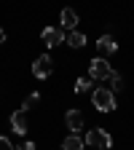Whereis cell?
I'll list each match as a JSON object with an SVG mask.
<instances>
[{
    "label": "cell",
    "instance_id": "1",
    "mask_svg": "<svg viewBox=\"0 0 134 150\" xmlns=\"http://www.w3.org/2000/svg\"><path fill=\"white\" fill-rule=\"evenodd\" d=\"M91 102H94V107H97L99 112H110V110H116V97H113V91L105 88V86L91 91Z\"/></svg>",
    "mask_w": 134,
    "mask_h": 150
},
{
    "label": "cell",
    "instance_id": "2",
    "mask_svg": "<svg viewBox=\"0 0 134 150\" xmlns=\"http://www.w3.org/2000/svg\"><path fill=\"white\" fill-rule=\"evenodd\" d=\"M110 75H113V67H110V62L105 59V56H97V59L89 62V78H94V81H107Z\"/></svg>",
    "mask_w": 134,
    "mask_h": 150
},
{
    "label": "cell",
    "instance_id": "3",
    "mask_svg": "<svg viewBox=\"0 0 134 150\" xmlns=\"http://www.w3.org/2000/svg\"><path fill=\"white\" fill-rule=\"evenodd\" d=\"M86 145H91V147H99V150H107V147H113V137L107 134L105 129H89V134H86V139H83Z\"/></svg>",
    "mask_w": 134,
    "mask_h": 150
},
{
    "label": "cell",
    "instance_id": "4",
    "mask_svg": "<svg viewBox=\"0 0 134 150\" xmlns=\"http://www.w3.org/2000/svg\"><path fill=\"white\" fill-rule=\"evenodd\" d=\"M51 72H54V62H51V56H48V54L38 56L35 64H32V75H35V78H48Z\"/></svg>",
    "mask_w": 134,
    "mask_h": 150
},
{
    "label": "cell",
    "instance_id": "5",
    "mask_svg": "<svg viewBox=\"0 0 134 150\" xmlns=\"http://www.w3.org/2000/svg\"><path fill=\"white\" fill-rule=\"evenodd\" d=\"M40 38H43V43L51 48V46H59V43H65V30L62 27H46L43 32H40Z\"/></svg>",
    "mask_w": 134,
    "mask_h": 150
},
{
    "label": "cell",
    "instance_id": "6",
    "mask_svg": "<svg viewBox=\"0 0 134 150\" xmlns=\"http://www.w3.org/2000/svg\"><path fill=\"white\" fill-rule=\"evenodd\" d=\"M65 123H67V129H70V134H78V131L83 129V112H81V110H67Z\"/></svg>",
    "mask_w": 134,
    "mask_h": 150
},
{
    "label": "cell",
    "instance_id": "7",
    "mask_svg": "<svg viewBox=\"0 0 134 150\" xmlns=\"http://www.w3.org/2000/svg\"><path fill=\"white\" fill-rule=\"evenodd\" d=\"M11 129L16 131V134H27V110L19 107L13 115H11Z\"/></svg>",
    "mask_w": 134,
    "mask_h": 150
},
{
    "label": "cell",
    "instance_id": "8",
    "mask_svg": "<svg viewBox=\"0 0 134 150\" xmlns=\"http://www.w3.org/2000/svg\"><path fill=\"white\" fill-rule=\"evenodd\" d=\"M97 48H99L102 56H110V54H116V51H118V43L113 40V35H102L99 40H97Z\"/></svg>",
    "mask_w": 134,
    "mask_h": 150
},
{
    "label": "cell",
    "instance_id": "9",
    "mask_svg": "<svg viewBox=\"0 0 134 150\" xmlns=\"http://www.w3.org/2000/svg\"><path fill=\"white\" fill-rule=\"evenodd\" d=\"M59 22H62V30H75V27H78V13H75L72 8H65L62 11V16H59Z\"/></svg>",
    "mask_w": 134,
    "mask_h": 150
},
{
    "label": "cell",
    "instance_id": "10",
    "mask_svg": "<svg viewBox=\"0 0 134 150\" xmlns=\"http://www.w3.org/2000/svg\"><path fill=\"white\" fill-rule=\"evenodd\" d=\"M65 40H67L72 48H83V46H86V35H83V32H78V30H72V32H67Z\"/></svg>",
    "mask_w": 134,
    "mask_h": 150
},
{
    "label": "cell",
    "instance_id": "11",
    "mask_svg": "<svg viewBox=\"0 0 134 150\" xmlns=\"http://www.w3.org/2000/svg\"><path fill=\"white\" fill-rule=\"evenodd\" d=\"M86 147V142L81 139V137H75V134H70L65 142H62V150H83Z\"/></svg>",
    "mask_w": 134,
    "mask_h": 150
},
{
    "label": "cell",
    "instance_id": "12",
    "mask_svg": "<svg viewBox=\"0 0 134 150\" xmlns=\"http://www.w3.org/2000/svg\"><path fill=\"white\" fill-rule=\"evenodd\" d=\"M91 81H94V78H78V81H75V94L91 91Z\"/></svg>",
    "mask_w": 134,
    "mask_h": 150
},
{
    "label": "cell",
    "instance_id": "13",
    "mask_svg": "<svg viewBox=\"0 0 134 150\" xmlns=\"http://www.w3.org/2000/svg\"><path fill=\"white\" fill-rule=\"evenodd\" d=\"M107 81H110V86H113L110 91H121V88H123V78H121L118 72H113L110 78H107Z\"/></svg>",
    "mask_w": 134,
    "mask_h": 150
},
{
    "label": "cell",
    "instance_id": "14",
    "mask_svg": "<svg viewBox=\"0 0 134 150\" xmlns=\"http://www.w3.org/2000/svg\"><path fill=\"white\" fill-rule=\"evenodd\" d=\"M38 102H40V94L35 91V94H30V97H27V99L22 102V110H30V107H35Z\"/></svg>",
    "mask_w": 134,
    "mask_h": 150
},
{
    "label": "cell",
    "instance_id": "15",
    "mask_svg": "<svg viewBox=\"0 0 134 150\" xmlns=\"http://www.w3.org/2000/svg\"><path fill=\"white\" fill-rule=\"evenodd\" d=\"M0 150H13V145H11L8 137H0Z\"/></svg>",
    "mask_w": 134,
    "mask_h": 150
},
{
    "label": "cell",
    "instance_id": "16",
    "mask_svg": "<svg viewBox=\"0 0 134 150\" xmlns=\"http://www.w3.org/2000/svg\"><path fill=\"white\" fill-rule=\"evenodd\" d=\"M19 150H35V142H30V139H27V142H24L22 147H19Z\"/></svg>",
    "mask_w": 134,
    "mask_h": 150
},
{
    "label": "cell",
    "instance_id": "17",
    "mask_svg": "<svg viewBox=\"0 0 134 150\" xmlns=\"http://www.w3.org/2000/svg\"><path fill=\"white\" fill-rule=\"evenodd\" d=\"M0 43H6V30L0 27Z\"/></svg>",
    "mask_w": 134,
    "mask_h": 150
}]
</instances>
